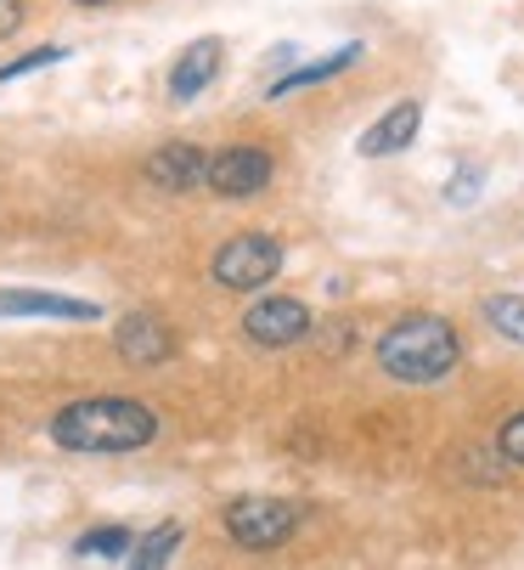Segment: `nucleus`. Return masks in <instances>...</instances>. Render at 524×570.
Instances as JSON below:
<instances>
[{
	"label": "nucleus",
	"instance_id": "nucleus-4",
	"mask_svg": "<svg viewBox=\"0 0 524 570\" xmlns=\"http://www.w3.org/2000/svg\"><path fill=\"white\" fill-rule=\"evenodd\" d=\"M220 525L237 548H254V553H266V548H283L299 525V509L283 503V498H237L220 509Z\"/></svg>",
	"mask_w": 524,
	"mask_h": 570
},
{
	"label": "nucleus",
	"instance_id": "nucleus-19",
	"mask_svg": "<svg viewBox=\"0 0 524 570\" xmlns=\"http://www.w3.org/2000/svg\"><path fill=\"white\" fill-rule=\"evenodd\" d=\"M474 187H479V170H463V176L446 187V198H452V204H474Z\"/></svg>",
	"mask_w": 524,
	"mask_h": 570
},
{
	"label": "nucleus",
	"instance_id": "nucleus-11",
	"mask_svg": "<svg viewBox=\"0 0 524 570\" xmlns=\"http://www.w3.org/2000/svg\"><path fill=\"white\" fill-rule=\"evenodd\" d=\"M417 130H423V102H395L384 119H373L367 130H362V141H356V153L362 158H389V153H406L412 141H417Z\"/></svg>",
	"mask_w": 524,
	"mask_h": 570
},
{
	"label": "nucleus",
	"instance_id": "nucleus-18",
	"mask_svg": "<svg viewBox=\"0 0 524 570\" xmlns=\"http://www.w3.org/2000/svg\"><path fill=\"white\" fill-rule=\"evenodd\" d=\"M23 29V0H0V40H12Z\"/></svg>",
	"mask_w": 524,
	"mask_h": 570
},
{
	"label": "nucleus",
	"instance_id": "nucleus-17",
	"mask_svg": "<svg viewBox=\"0 0 524 570\" xmlns=\"http://www.w3.org/2000/svg\"><path fill=\"white\" fill-rule=\"evenodd\" d=\"M496 452H502L507 463H518V469H524V413L502 419V430H496Z\"/></svg>",
	"mask_w": 524,
	"mask_h": 570
},
{
	"label": "nucleus",
	"instance_id": "nucleus-2",
	"mask_svg": "<svg viewBox=\"0 0 524 570\" xmlns=\"http://www.w3.org/2000/svg\"><path fill=\"white\" fill-rule=\"evenodd\" d=\"M463 362V340L446 316H401L378 340V367L395 384H441Z\"/></svg>",
	"mask_w": 524,
	"mask_h": 570
},
{
	"label": "nucleus",
	"instance_id": "nucleus-14",
	"mask_svg": "<svg viewBox=\"0 0 524 570\" xmlns=\"http://www.w3.org/2000/svg\"><path fill=\"white\" fill-rule=\"evenodd\" d=\"M73 553H79V559H130V553H136V537H130L125 525H97V531H85V537L73 542Z\"/></svg>",
	"mask_w": 524,
	"mask_h": 570
},
{
	"label": "nucleus",
	"instance_id": "nucleus-7",
	"mask_svg": "<svg viewBox=\"0 0 524 570\" xmlns=\"http://www.w3.org/2000/svg\"><path fill=\"white\" fill-rule=\"evenodd\" d=\"M147 181L175 198L192 187H209V153L198 141H164L158 153H147Z\"/></svg>",
	"mask_w": 524,
	"mask_h": 570
},
{
	"label": "nucleus",
	"instance_id": "nucleus-1",
	"mask_svg": "<svg viewBox=\"0 0 524 570\" xmlns=\"http://www.w3.org/2000/svg\"><path fill=\"white\" fill-rule=\"evenodd\" d=\"M46 435L62 446V452H79V458H108V452H141L152 446L158 435V413L147 401H130V395H85V401H68L51 413Z\"/></svg>",
	"mask_w": 524,
	"mask_h": 570
},
{
	"label": "nucleus",
	"instance_id": "nucleus-10",
	"mask_svg": "<svg viewBox=\"0 0 524 570\" xmlns=\"http://www.w3.org/2000/svg\"><path fill=\"white\" fill-rule=\"evenodd\" d=\"M113 345H119V356H125L130 367H158V362H169V356H175V334L164 328V322H158L152 311H130V316L119 322Z\"/></svg>",
	"mask_w": 524,
	"mask_h": 570
},
{
	"label": "nucleus",
	"instance_id": "nucleus-13",
	"mask_svg": "<svg viewBox=\"0 0 524 570\" xmlns=\"http://www.w3.org/2000/svg\"><path fill=\"white\" fill-rule=\"evenodd\" d=\"M175 548H181V525H175V520H164V525H152V531L136 542V559H130V570H164V564L175 559Z\"/></svg>",
	"mask_w": 524,
	"mask_h": 570
},
{
	"label": "nucleus",
	"instance_id": "nucleus-6",
	"mask_svg": "<svg viewBox=\"0 0 524 570\" xmlns=\"http://www.w3.org/2000/svg\"><path fill=\"white\" fill-rule=\"evenodd\" d=\"M271 176H277V158L254 141L209 153V193H220V198H254L271 187Z\"/></svg>",
	"mask_w": 524,
	"mask_h": 570
},
{
	"label": "nucleus",
	"instance_id": "nucleus-15",
	"mask_svg": "<svg viewBox=\"0 0 524 570\" xmlns=\"http://www.w3.org/2000/svg\"><path fill=\"white\" fill-rule=\"evenodd\" d=\"M485 322H491L502 340L524 345V299H518V294H496V299H485Z\"/></svg>",
	"mask_w": 524,
	"mask_h": 570
},
{
	"label": "nucleus",
	"instance_id": "nucleus-8",
	"mask_svg": "<svg viewBox=\"0 0 524 570\" xmlns=\"http://www.w3.org/2000/svg\"><path fill=\"white\" fill-rule=\"evenodd\" d=\"M0 316H46V322H102L97 299H73L51 288H0Z\"/></svg>",
	"mask_w": 524,
	"mask_h": 570
},
{
	"label": "nucleus",
	"instance_id": "nucleus-3",
	"mask_svg": "<svg viewBox=\"0 0 524 570\" xmlns=\"http://www.w3.org/2000/svg\"><path fill=\"white\" fill-rule=\"evenodd\" d=\"M277 272H283V243L266 237V232H237V237H226L220 249H215V261H209V277H215L226 294H254V288L277 283Z\"/></svg>",
	"mask_w": 524,
	"mask_h": 570
},
{
	"label": "nucleus",
	"instance_id": "nucleus-12",
	"mask_svg": "<svg viewBox=\"0 0 524 570\" xmlns=\"http://www.w3.org/2000/svg\"><path fill=\"white\" fill-rule=\"evenodd\" d=\"M349 62H362V40H349V46H338V51H327V57H316V62H305V68L283 73L277 86H271V97H294V91H305V86H322V79H338Z\"/></svg>",
	"mask_w": 524,
	"mask_h": 570
},
{
	"label": "nucleus",
	"instance_id": "nucleus-9",
	"mask_svg": "<svg viewBox=\"0 0 524 570\" xmlns=\"http://www.w3.org/2000/svg\"><path fill=\"white\" fill-rule=\"evenodd\" d=\"M220 57H226V46H220L215 35L192 40L181 57H175V68H169V102H175V108L198 102V97H204V86L220 73Z\"/></svg>",
	"mask_w": 524,
	"mask_h": 570
},
{
	"label": "nucleus",
	"instance_id": "nucleus-5",
	"mask_svg": "<svg viewBox=\"0 0 524 570\" xmlns=\"http://www.w3.org/2000/svg\"><path fill=\"white\" fill-rule=\"evenodd\" d=\"M243 334H248L259 351H288V345L310 340V305H305V299H288V294L254 299V305L243 311Z\"/></svg>",
	"mask_w": 524,
	"mask_h": 570
},
{
	"label": "nucleus",
	"instance_id": "nucleus-16",
	"mask_svg": "<svg viewBox=\"0 0 524 570\" xmlns=\"http://www.w3.org/2000/svg\"><path fill=\"white\" fill-rule=\"evenodd\" d=\"M62 57H68V46H34V51H23L18 62H7V68H0V86H7V79H18V73L51 68V62H62Z\"/></svg>",
	"mask_w": 524,
	"mask_h": 570
},
{
	"label": "nucleus",
	"instance_id": "nucleus-20",
	"mask_svg": "<svg viewBox=\"0 0 524 570\" xmlns=\"http://www.w3.org/2000/svg\"><path fill=\"white\" fill-rule=\"evenodd\" d=\"M73 7H85V12H91V7H108V0H73Z\"/></svg>",
	"mask_w": 524,
	"mask_h": 570
}]
</instances>
